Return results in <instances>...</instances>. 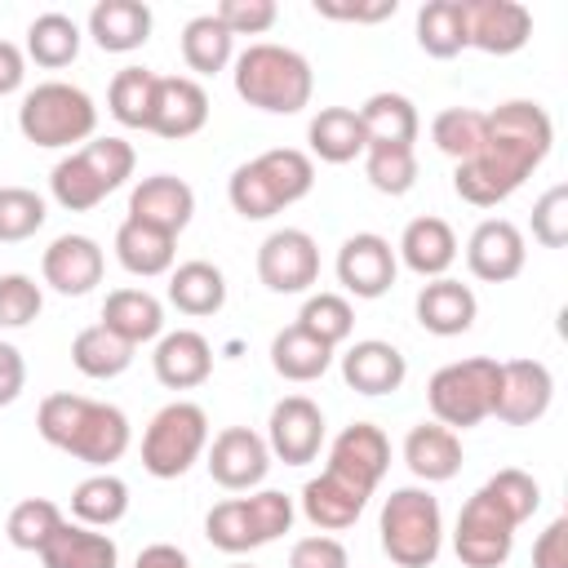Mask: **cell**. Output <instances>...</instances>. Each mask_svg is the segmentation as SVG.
Here are the masks:
<instances>
[{"label": "cell", "instance_id": "51", "mask_svg": "<svg viewBox=\"0 0 568 568\" xmlns=\"http://www.w3.org/2000/svg\"><path fill=\"white\" fill-rule=\"evenodd\" d=\"M532 240L541 248H564L568 244V186L564 182H555L532 204Z\"/></svg>", "mask_w": 568, "mask_h": 568}, {"label": "cell", "instance_id": "7", "mask_svg": "<svg viewBox=\"0 0 568 568\" xmlns=\"http://www.w3.org/2000/svg\"><path fill=\"white\" fill-rule=\"evenodd\" d=\"M18 129L27 142L36 146H71V142H89L98 129V106L84 89L67 84V80H44L36 84L22 106H18Z\"/></svg>", "mask_w": 568, "mask_h": 568}, {"label": "cell", "instance_id": "30", "mask_svg": "<svg viewBox=\"0 0 568 568\" xmlns=\"http://www.w3.org/2000/svg\"><path fill=\"white\" fill-rule=\"evenodd\" d=\"M102 328H111L129 346H142L164 333V306L146 288H115L102 302Z\"/></svg>", "mask_w": 568, "mask_h": 568}, {"label": "cell", "instance_id": "38", "mask_svg": "<svg viewBox=\"0 0 568 568\" xmlns=\"http://www.w3.org/2000/svg\"><path fill=\"white\" fill-rule=\"evenodd\" d=\"M417 44L430 58H457L466 49V0H426L417 9Z\"/></svg>", "mask_w": 568, "mask_h": 568}, {"label": "cell", "instance_id": "16", "mask_svg": "<svg viewBox=\"0 0 568 568\" xmlns=\"http://www.w3.org/2000/svg\"><path fill=\"white\" fill-rule=\"evenodd\" d=\"M524 257H528L524 231H519L515 222H506V217H484V222L470 231V240H466V266H470V275L484 280V284H506V280H515V275L524 271Z\"/></svg>", "mask_w": 568, "mask_h": 568}, {"label": "cell", "instance_id": "47", "mask_svg": "<svg viewBox=\"0 0 568 568\" xmlns=\"http://www.w3.org/2000/svg\"><path fill=\"white\" fill-rule=\"evenodd\" d=\"M226 200H231V209H235L240 217H248V222L275 217V213L284 209L280 195H275V186H271V178L262 173L257 160H248V164H240V169L231 173V182H226Z\"/></svg>", "mask_w": 568, "mask_h": 568}, {"label": "cell", "instance_id": "41", "mask_svg": "<svg viewBox=\"0 0 568 568\" xmlns=\"http://www.w3.org/2000/svg\"><path fill=\"white\" fill-rule=\"evenodd\" d=\"M75 53H80V27H75V18H67V13H40V18H31V27H27V58H36V67L58 71V67L75 62Z\"/></svg>", "mask_w": 568, "mask_h": 568}, {"label": "cell", "instance_id": "48", "mask_svg": "<svg viewBox=\"0 0 568 568\" xmlns=\"http://www.w3.org/2000/svg\"><path fill=\"white\" fill-rule=\"evenodd\" d=\"M44 200L31 186H0V244L31 240L44 226Z\"/></svg>", "mask_w": 568, "mask_h": 568}, {"label": "cell", "instance_id": "11", "mask_svg": "<svg viewBox=\"0 0 568 568\" xmlns=\"http://www.w3.org/2000/svg\"><path fill=\"white\" fill-rule=\"evenodd\" d=\"M257 280L271 293H306L320 280V244L297 226L271 231L257 248Z\"/></svg>", "mask_w": 568, "mask_h": 568}, {"label": "cell", "instance_id": "56", "mask_svg": "<svg viewBox=\"0 0 568 568\" xmlns=\"http://www.w3.org/2000/svg\"><path fill=\"white\" fill-rule=\"evenodd\" d=\"M22 386H27V359L13 342H0V408L13 404L22 395Z\"/></svg>", "mask_w": 568, "mask_h": 568}, {"label": "cell", "instance_id": "19", "mask_svg": "<svg viewBox=\"0 0 568 568\" xmlns=\"http://www.w3.org/2000/svg\"><path fill=\"white\" fill-rule=\"evenodd\" d=\"M102 271H106V257L89 235H58L40 257L44 284L62 297H84L93 284H102Z\"/></svg>", "mask_w": 568, "mask_h": 568}, {"label": "cell", "instance_id": "9", "mask_svg": "<svg viewBox=\"0 0 568 568\" xmlns=\"http://www.w3.org/2000/svg\"><path fill=\"white\" fill-rule=\"evenodd\" d=\"M204 448H209V413L191 399H173L151 417L142 435V466L155 479H178L200 462Z\"/></svg>", "mask_w": 568, "mask_h": 568}, {"label": "cell", "instance_id": "21", "mask_svg": "<svg viewBox=\"0 0 568 568\" xmlns=\"http://www.w3.org/2000/svg\"><path fill=\"white\" fill-rule=\"evenodd\" d=\"M209 120V93L200 80L191 75H160L155 84V115H151V133L182 142L191 133H200Z\"/></svg>", "mask_w": 568, "mask_h": 568}, {"label": "cell", "instance_id": "23", "mask_svg": "<svg viewBox=\"0 0 568 568\" xmlns=\"http://www.w3.org/2000/svg\"><path fill=\"white\" fill-rule=\"evenodd\" d=\"M342 377L351 390L359 395H390L404 386L408 377V359L399 355V346L382 342V337H364L342 355Z\"/></svg>", "mask_w": 568, "mask_h": 568}, {"label": "cell", "instance_id": "57", "mask_svg": "<svg viewBox=\"0 0 568 568\" xmlns=\"http://www.w3.org/2000/svg\"><path fill=\"white\" fill-rule=\"evenodd\" d=\"M27 80V53L13 40H0V98L18 93Z\"/></svg>", "mask_w": 568, "mask_h": 568}, {"label": "cell", "instance_id": "36", "mask_svg": "<svg viewBox=\"0 0 568 568\" xmlns=\"http://www.w3.org/2000/svg\"><path fill=\"white\" fill-rule=\"evenodd\" d=\"M359 124H364V138L368 142H390V146H413L417 142V106L404 98V93H373L364 106H359Z\"/></svg>", "mask_w": 568, "mask_h": 568}, {"label": "cell", "instance_id": "35", "mask_svg": "<svg viewBox=\"0 0 568 568\" xmlns=\"http://www.w3.org/2000/svg\"><path fill=\"white\" fill-rule=\"evenodd\" d=\"M71 515L75 524H89V528H111L129 515V484L111 470H98L89 479L75 484L71 493Z\"/></svg>", "mask_w": 568, "mask_h": 568}, {"label": "cell", "instance_id": "50", "mask_svg": "<svg viewBox=\"0 0 568 568\" xmlns=\"http://www.w3.org/2000/svg\"><path fill=\"white\" fill-rule=\"evenodd\" d=\"M40 306H44V297L31 275H22V271L0 275V328H27L40 315Z\"/></svg>", "mask_w": 568, "mask_h": 568}, {"label": "cell", "instance_id": "39", "mask_svg": "<svg viewBox=\"0 0 568 568\" xmlns=\"http://www.w3.org/2000/svg\"><path fill=\"white\" fill-rule=\"evenodd\" d=\"M155 84L160 75L146 67H124L115 71L111 89H106V106L124 129H146L151 133V115H155Z\"/></svg>", "mask_w": 568, "mask_h": 568}, {"label": "cell", "instance_id": "40", "mask_svg": "<svg viewBox=\"0 0 568 568\" xmlns=\"http://www.w3.org/2000/svg\"><path fill=\"white\" fill-rule=\"evenodd\" d=\"M231 53H235V36H231L213 13H200V18H191V22L182 27V58H186V67H191L195 75H217V71H226Z\"/></svg>", "mask_w": 568, "mask_h": 568}, {"label": "cell", "instance_id": "15", "mask_svg": "<svg viewBox=\"0 0 568 568\" xmlns=\"http://www.w3.org/2000/svg\"><path fill=\"white\" fill-rule=\"evenodd\" d=\"M266 470H271V448H266V439L257 430L226 426V430L213 435V444H209V475L222 488L248 493V488H257L266 479Z\"/></svg>", "mask_w": 568, "mask_h": 568}, {"label": "cell", "instance_id": "59", "mask_svg": "<svg viewBox=\"0 0 568 568\" xmlns=\"http://www.w3.org/2000/svg\"><path fill=\"white\" fill-rule=\"evenodd\" d=\"M231 568H253V564H231Z\"/></svg>", "mask_w": 568, "mask_h": 568}, {"label": "cell", "instance_id": "14", "mask_svg": "<svg viewBox=\"0 0 568 568\" xmlns=\"http://www.w3.org/2000/svg\"><path fill=\"white\" fill-rule=\"evenodd\" d=\"M386 466H390V439H386L382 426H373V422H351V426L333 439V448H328V475L346 479L351 488H359V493H368V497H373V488L382 484Z\"/></svg>", "mask_w": 568, "mask_h": 568}, {"label": "cell", "instance_id": "25", "mask_svg": "<svg viewBox=\"0 0 568 568\" xmlns=\"http://www.w3.org/2000/svg\"><path fill=\"white\" fill-rule=\"evenodd\" d=\"M151 9L142 0H98L89 9V36L102 53H133L151 40Z\"/></svg>", "mask_w": 568, "mask_h": 568}, {"label": "cell", "instance_id": "32", "mask_svg": "<svg viewBox=\"0 0 568 568\" xmlns=\"http://www.w3.org/2000/svg\"><path fill=\"white\" fill-rule=\"evenodd\" d=\"M306 142H311V151H315L324 164H351V160L364 155V146H368L355 106H324V111L311 120Z\"/></svg>", "mask_w": 568, "mask_h": 568}, {"label": "cell", "instance_id": "58", "mask_svg": "<svg viewBox=\"0 0 568 568\" xmlns=\"http://www.w3.org/2000/svg\"><path fill=\"white\" fill-rule=\"evenodd\" d=\"M133 568H191V559H186V550H178L169 541H155V546H142Z\"/></svg>", "mask_w": 568, "mask_h": 568}, {"label": "cell", "instance_id": "18", "mask_svg": "<svg viewBox=\"0 0 568 568\" xmlns=\"http://www.w3.org/2000/svg\"><path fill=\"white\" fill-rule=\"evenodd\" d=\"M532 36V13L519 0H466V44L484 53H519Z\"/></svg>", "mask_w": 568, "mask_h": 568}, {"label": "cell", "instance_id": "12", "mask_svg": "<svg viewBox=\"0 0 568 568\" xmlns=\"http://www.w3.org/2000/svg\"><path fill=\"white\" fill-rule=\"evenodd\" d=\"M555 399V377L541 359H506L497 373V399L493 417L506 426H532L546 417Z\"/></svg>", "mask_w": 568, "mask_h": 568}, {"label": "cell", "instance_id": "29", "mask_svg": "<svg viewBox=\"0 0 568 568\" xmlns=\"http://www.w3.org/2000/svg\"><path fill=\"white\" fill-rule=\"evenodd\" d=\"M115 257L129 275H164L173 271V257H178V235L160 231V226H146L138 217H124L120 231H115Z\"/></svg>", "mask_w": 568, "mask_h": 568}, {"label": "cell", "instance_id": "24", "mask_svg": "<svg viewBox=\"0 0 568 568\" xmlns=\"http://www.w3.org/2000/svg\"><path fill=\"white\" fill-rule=\"evenodd\" d=\"M475 315H479V302H475L470 284H462V280L439 275V280L422 284V293H417V324L435 337L466 333L475 324Z\"/></svg>", "mask_w": 568, "mask_h": 568}, {"label": "cell", "instance_id": "5", "mask_svg": "<svg viewBox=\"0 0 568 568\" xmlns=\"http://www.w3.org/2000/svg\"><path fill=\"white\" fill-rule=\"evenodd\" d=\"M293 497L280 488H262L248 497H226L204 515V537L209 546L226 555H248L257 546H271L293 528Z\"/></svg>", "mask_w": 568, "mask_h": 568}, {"label": "cell", "instance_id": "55", "mask_svg": "<svg viewBox=\"0 0 568 568\" xmlns=\"http://www.w3.org/2000/svg\"><path fill=\"white\" fill-rule=\"evenodd\" d=\"M532 568H568V519H550L546 532L532 541Z\"/></svg>", "mask_w": 568, "mask_h": 568}, {"label": "cell", "instance_id": "8", "mask_svg": "<svg viewBox=\"0 0 568 568\" xmlns=\"http://www.w3.org/2000/svg\"><path fill=\"white\" fill-rule=\"evenodd\" d=\"M497 373H501V364L488 359V355H470V359L444 364L426 382V399H430L435 422L448 426V430H466V426H479L484 417H493Z\"/></svg>", "mask_w": 568, "mask_h": 568}, {"label": "cell", "instance_id": "49", "mask_svg": "<svg viewBox=\"0 0 568 568\" xmlns=\"http://www.w3.org/2000/svg\"><path fill=\"white\" fill-rule=\"evenodd\" d=\"M484 493L510 515V524L519 528L524 519H532V510L541 506V488H537V479L528 475V470H519V466H506V470H497L488 484H484Z\"/></svg>", "mask_w": 568, "mask_h": 568}, {"label": "cell", "instance_id": "22", "mask_svg": "<svg viewBox=\"0 0 568 568\" xmlns=\"http://www.w3.org/2000/svg\"><path fill=\"white\" fill-rule=\"evenodd\" d=\"M191 213H195V191L173 173H151L129 195V217H138L146 226H160L169 235H182Z\"/></svg>", "mask_w": 568, "mask_h": 568}, {"label": "cell", "instance_id": "10", "mask_svg": "<svg viewBox=\"0 0 568 568\" xmlns=\"http://www.w3.org/2000/svg\"><path fill=\"white\" fill-rule=\"evenodd\" d=\"M453 550L466 568H501L515 550V524L510 515L479 488L466 497L457 528H453Z\"/></svg>", "mask_w": 568, "mask_h": 568}, {"label": "cell", "instance_id": "4", "mask_svg": "<svg viewBox=\"0 0 568 568\" xmlns=\"http://www.w3.org/2000/svg\"><path fill=\"white\" fill-rule=\"evenodd\" d=\"M133 146L124 138H89L80 151L62 155L49 173V191L62 209L71 213H89L98 209L111 191H120L133 178Z\"/></svg>", "mask_w": 568, "mask_h": 568}, {"label": "cell", "instance_id": "46", "mask_svg": "<svg viewBox=\"0 0 568 568\" xmlns=\"http://www.w3.org/2000/svg\"><path fill=\"white\" fill-rule=\"evenodd\" d=\"M62 528V510H58V501H49V497H22L13 510H9V524H4V532H9V541L18 546V550H44V541L53 537Z\"/></svg>", "mask_w": 568, "mask_h": 568}, {"label": "cell", "instance_id": "37", "mask_svg": "<svg viewBox=\"0 0 568 568\" xmlns=\"http://www.w3.org/2000/svg\"><path fill=\"white\" fill-rule=\"evenodd\" d=\"M133 351H138V346L120 342L111 328L89 324V328H80L75 342H71V364H75L84 377H93V382H111V377H120V373L133 364Z\"/></svg>", "mask_w": 568, "mask_h": 568}, {"label": "cell", "instance_id": "33", "mask_svg": "<svg viewBox=\"0 0 568 568\" xmlns=\"http://www.w3.org/2000/svg\"><path fill=\"white\" fill-rule=\"evenodd\" d=\"M328 364H333V346H324L320 337H311L297 324H288L271 337V368L284 382H315L328 373Z\"/></svg>", "mask_w": 568, "mask_h": 568}, {"label": "cell", "instance_id": "42", "mask_svg": "<svg viewBox=\"0 0 568 568\" xmlns=\"http://www.w3.org/2000/svg\"><path fill=\"white\" fill-rule=\"evenodd\" d=\"M364 173L373 191L382 195H408L417 182V151L413 146H390V142H368L364 146Z\"/></svg>", "mask_w": 568, "mask_h": 568}, {"label": "cell", "instance_id": "34", "mask_svg": "<svg viewBox=\"0 0 568 568\" xmlns=\"http://www.w3.org/2000/svg\"><path fill=\"white\" fill-rule=\"evenodd\" d=\"M169 302L182 315H217L226 306V280L213 262H182L169 275Z\"/></svg>", "mask_w": 568, "mask_h": 568}, {"label": "cell", "instance_id": "6", "mask_svg": "<svg viewBox=\"0 0 568 568\" xmlns=\"http://www.w3.org/2000/svg\"><path fill=\"white\" fill-rule=\"evenodd\" d=\"M382 550L395 568H430L444 546V515L426 488H395L377 519Z\"/></svg>", "mask_w": 568, "mask_h": 568}, {"label": "cell", "instance_id": "2", "mask_svg": "<svg viewBox=\"0 0 568 568\" xmlns=\"http://www.w3.org/2000/svg\"><path fill=\"white\" fill-rule=\"evenodd\" d=\"M36 430L44 444L62 448L67 457H75L84 466H102V470L129 453V435H133L129 417L115 404L71 395V390H53L40 399Z\"/></svg>", "mask_w": 568, "mask_h": 568}, {"label": "cell", "instance_id": "54", "mask_svg": "<svg viewBox=\"0 0 568 568\" xmlns=\"http://www.w3.org/2000/svg\"><path fill=\"white\" fill-rule=\"evenodd\" d=\"M399 0H368V4H342V0H315V13L320 18H333V22H382V18H395Z\"/></svg>", "mask_w": 568, "mask_h": 568}, {"label": "cell", "instance_id": "43", "mask_svg": "<svg viewBox=\"0 0 568 568\" xmlns=\"http://www.w3.org/2000/svg\"><path fill=\"white\" fill-rule=\"evenodd\" d=\"M257 164H262V173L271 178V186H275V195H280V204H284V209H288V204H297L302 195H311V186H315V164H311V155H306V151H297V146L262 151V155H257Z\"/></svg>", "mask_w": 568, "mask_h": 568}, {"label": "cell", "instance_id": "17", "mask_svg": "<svg viewBox=\"0 0 568 568\" xmlns=\"http://www.w3.org/2000/svg\"><path fill=\"white\" fill-rule=\"evenodd\" d=\"M395 271H399L395 248L377 231H359L337 248V280L355 297H382L395 284Z\"/></svg>", "mask_w": 568, "mask_h": 568}, {"label": "cell", "instance_id": "13", "mask_svg": "<svg viewBox=\"0 0 568 568\" xmlns=\"http://www.w3.org/2000/svg\"><path fill=\"white\" fill-rule=\"evenodd\" d=\"M324 444V413L306 395H284L266 417V448L284 466H306L320 457Z\"/></svg>", "mask_w": 568, "mask_h": 568}, {"label": "cell", "instance_id": "31", "mask_svg": "<svg viewBox=\"0 0 568 568\" xmlns=\"http://www.w3.org/2000/svg\"><path fill=\"white\" fill-rule=\"evenodd\" d=\"M40 564L44 568H115L120 564V550L106 532L89 528V524H67L44 541L40 550Z\"/></svg>", "mask_w": 568, "mask_h": 568}, {"label": "cell", "instance_id": "52", "mask_svg": "<svg viewBox=\"0 0 568 568\" xmlns=\"http://www.w3.org/2000/svg\"><path fill=\"white\" fill-rule=\"evenodd\" d=\"M213 18H217L231 36H262V31L275 27L280 9H275V0H222V4L213 9Z\"/></svg>", "mask_w": 568, "mask_h": 568}, {"label": "cell", "instance_id": "1", "mask_svg": "<svg viewBox=\"0 0 568 568\" xmlns=\"http://www.w3.org/2000/svg\"><path fill=\"white\" fill-rule=\"evenodd\" d=\"M550 142L555 124L546 106L510 98L497 111H484V142L453 169V191L475 209H497L532 178V169L550 155Z\"/></svg>", "mask_w": 568, "mask_h": 568}, {"label": "cell", "instance_id": "26", "mask_svg": "<svg viewBox=\"0 0 568 568\" xmlns=\"http://www.w3.org/2000/svg\"><path fill=\"white\" fill-rule=\"evenodd\" d=\"M399 257H404V266H408L413 275L439 280V275L457 262V235H453V226H448L444 217H435V213L413 217V222L404 226V235H399Z\"/></svg>", "mask_w": 568, "mask_h": 568}, {"label": "cell", "instance_id": "53", "mask_svg": "<svg viewBox=\"0 0 568 568\" xmlns=\"http://www.w3.org/2000/svg\"><path fill=\"white\" fill-rule=\"evenodd\" d=\"M288 568H351V555H346V546H342L337 537L315 532V537L293 541V550H288Z\"/></svg>", "mask_w": 568, "mask_h": 568}, {"label": "cell", "instance_id": "45", "mask_svg": "<svg viewBox=\"0 0 568 568\" xmlns=\"http://www.w3.org/2000/svg\"><path fill=\"white\" fill-rule=\"evenodd\" d=\"M430 142L448 160H457V164L470 160L479 151V142H484V111H475V106H448V111H439L430 120Z\"/></svg>", "mask_w": 568, "mask_h": 568}, {"label": "cell", "instance_id": "20", "mask_svg": "<svg viewBox=\"0 0 568 568\" xmlns=\"http://www.w3.org/2000/svg\"><path fill=\"white\" fill-rule=\"evenodd\" d=\"M151 368H155V382L160 386H169V390H195L213 373V346L195 328H173V333H164L155 342Z\"/></svg>", "mask_w": 568, "mask_h": 568}, {"label": "cell", "instance_id": "28", "mask_svg": "<svg viewBox=\"0 0 568 568\" xmlns=\"http://www.w3.org/2000/svg\"><path fill=\"white\" fill-rule=\"evenodd\" d=\"M364 506H368V493L351 488L346 479H337V475H328V470L302 484V515H306L315 528H324V532L351 528V524L364 515Z\"/></svg>", "mask_w": 568, "mask_h": 568}, {"label": "cell", "instance_id": "44", "mask_svg": "<svg viewBox=\"0 0 568 568\" xmlns=\"http://www.w3.org/2000/svg\"><path fill=\"white\" fill-rule=\"evenodd\" d=\"M297 328H306L311 337H320L324 346L337 351L355 328V311H351V302L342 293H311L302 302V311H297Z\"/></svg>", "mask_w": 568, "mask_h": 568}, {"label": "cell", "instance_id": "27", "mask_svg": "<svg viewBox=\"0 0 568 568\" xmlns=\"http://www.w3.org/2000/svg\"><path fill=\"white\" fill-rule=\"evenodd\" d=\"M404 462L417 479L444 484L462 470V439H457V430H448L439 422H417L404 435Z\"/></svg>", "mask_w": 568, "mask_h": 568}, {"label": "cell", "instance_id": "3", "mask_svg": "<svg viewBox=\"0 0 568 568\" xmlns=\"http://www.w3.org/2000/svg\"><path fill=\"white\" fill-rule=\"evenodd\" d=\"M235 93L257 111L297 115L315 93V71L288 44H248L235 58Z\"/></svg>", "mask_w": 568, "mask_h": 568}]
</instances>
